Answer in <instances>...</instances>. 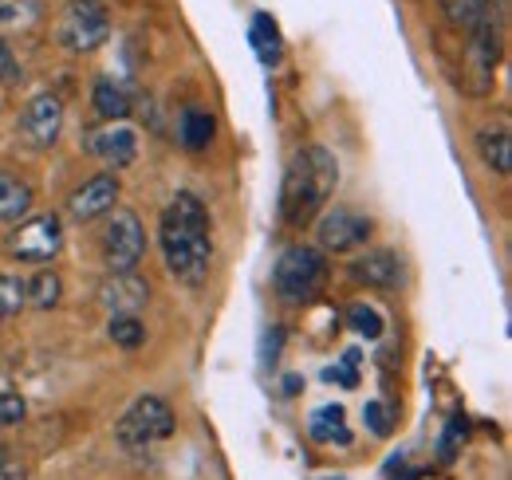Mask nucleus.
Returning a JSON list of instances; mask_svg holds the SVG:
<instances>
[{
	"label": "nucleus",
	"mask_w": 512,
	"mask_h": 480,
	"mask_svg": "<svg viewBox=\"0 0 512 480\" xmlns=\"http://www.w3.org/2000/svg\"><path fill=\"white\" fill-rule=\"evenodd\" d=\"M0 480H24V469L16 465V457L0 445Z\"/></svg>",
	"instance_id": "obj_31"
},
{
	"label": "nucleus",
	"mask_w": 512,
	"mask_h": 480,
	"mask_svg": "<svg viewBox=\"0 0 512 480\" xmlns=\"http://www.w3.org/2000/svg\"><path fill=\"white\" fill-rule=\"evenodd\" d=\"M52 40L71 56L99 52L111 40V8L103 0H67L52 24Z\"/></svg>",
	"instance_id": "obj_3"
},
{
	"label": "nucleus",
	"mask_w": 512,
	"mask_h": 480,
	"mask_svg": "<svg viewBox=\"0 0 512 480\" xmlns=\"http://www.w3.org/2000/svg\"><path fill=\"white\" fill-rule=\"evenodd\" d=\"M83 146L111 170H127L138 158V134L127 122H107V126H91V134L83 138Z\"/></svg>",
	"instance_id": "obj_12"
},
{
	"label": "nucleus",
	"mask_w": 512,
	"mask_h": 480,
	"mask_svg": "<svg viewBox=\"0 0 512 480\" xmlns=\"http://www.w3.org/2000/svg\"><path fill=\"white\" fill-rule=\"evenodd\" d=\"M24 418H28V402L20 394H0V429L20 425Z\"/></svg>",
	"instance_id": "obj_27"
},
{
	"label": "nucleus",
	"mask_w": 512,
	"mask_h": 480,
	"mask_svg": "<svg viewBox=\"0 0 512 480\" xmlns=\"http://www.w3.org/2000/svg\"><path fill=\"white\" fill-rule=\"evenodd\" d=\"M99 244H103L107 272H134L146 256V229H142L138 213L134 209H111Z\"/></svg>",
	"instance_id": "obj_7"
},
{
	"label": "nucleus",
	"mask_w": 512,
	"mask_h": 480,
	"mask_svg": "<svg viewBox=\"0 0 512 480\" xmlns=\"http://www.w3.org/2000/svg\"><path fill=\"white\" fill-rule=\"evenodd\" d=\"M497 60H501V28H497V16H489L469 32V44H465V87L473 95H489Z\"/></svg>",
	"instance_id": "obj_9"
},
{
	"label": "nucleus",
	"mask_w": 512,
	"mask_h": 480,
	"mask_svg": "<svg viewBox=\"0 0 512 480\" xmlns=\"http://www.w3.org/2000/svg\"><path fill=\"white\" fill-rule=\"evenodd\" d=\"M461 441H465V421L453 418V421L446 425V433H442V457H446V461H453V457H457Z\"/></svg>",
	"instance_id": "obj_29"
},
{
	"label": "nucleus",
	"mask_w": 512,
	"mask_h": 480,
	"mask_svg": "<svg viewBox=\"0 0 512 480\" xmlns=\"http://www.w3.org/2000/svg\"><path fill=\"white\" fill-rule=\"evenodd\" d=\"M64 300V280L52 268H40L32 280H24V303L36 311H52L56 303Z\"/></svg>",
	"instance_id": "obj_18"
},
{
	"label": "nucleus",
	"mask_w": 512,
	"mask_h": 480,
	"mask_svg": "<svg viewBox=\"0 0 512 480\" xmlns=\"http://www.w3.org/2000/svg\"><path fill=\"white\" fill-rule=\"evenodd\" d=\"M107 335H111V343L123 347V351H138V347L146 343V327H142L138 315H111Z\"/></svg>",
	"instance_id": "obj_23"
},
{
	"label": "nucleus",
	"mask_w": 512,
	"mask_h": 480,
	"mask_svg": "<svg viewBox=\"0 0 512 480\" xmlns=\"http://www.w3.org/2000/svg\"><path fill=\"white\" fill-rule=\"evenodd\" d=\"M323 378H339V386H359V351H347V359L339 362L335 370H327Z\"/></svg>",
	"instance_id": "obj_28"
},
{
	"label": "nucleus",
	"mask_w": 512,
	"mask_h": 480,
	"mask_svg": "<svg viewBox=\"0 0 512 480\" xmlns=\"http://www.w3.org/2000/svg\"><path fill=\"white\" fill-rule=\"evenodd\" d=\"M253 48H256V56H260V63H272L280 60V24L268 16V12H256L253 16Z\"/></svg>",
	"instance_id": "obj_22"
},
{
	"label": "nucleus",
	"mask_w": 512,
	"mask_h": 480,
	"mask_svg": "<svg viewBox=\"0 0 512 480\" xmlns=\"http://www.w3.org/2000/svg\"><path fill=\"white\" fill-rule=\"evenodd\" d=\"M91 103H95V115L103 122H127V115H130L127 87L115 83V79H99L95 91H91Z\"/></svg>",
	"instance_id": "obj_17"
},
{
	"label": "nucleus",
	"mask_w": 512,
	"mask_h": 480,
	"mask_svg": "<svg viewBox=\"0 0 512 480\" xmlns=\"http://www.w3.org/2000/svg\"><path fill=\"white\" fill-rule=\"evenodd\" d=\"M316 221H320V225H316L320 248L323 252H335V256H343V252H359L367 240L375 237V221H371L367 213L351 209V205L323 209Z\"/></svg>",
	"instance_id": "obj_8"
},
{
	"label": "nucleus",
	"mask_w": 512,
	"mask_h": 480,
	"mask_svg": "<svg viewBox=\"0 0 512 480\" xmlns=\"http://www.w3.org/2000/svg\"><path fill=\"white\" fill-rule=\"evenodd\" d=\"M24 307H28V303H24V280L0 272V323H4V319H16Z\"/></svg>",
	"instance_id": "obj_24"
},
{
	"label": "nucleus",
	"mask_w": 512,
	"mask_h": 480,
	"mask_svg": "<svg viewBox=\"0 0 512 480\" xmlns=\"http://www.w3.org/2000/svg\"><path fill=\"white\" fill-rule=\"evenodd\" d=\"M351 327L359 331V335H367V339H379L383 335V315L375 311V307H367V303H351Z\"/></svg>",
	"instance_id": "obj_25"
},
{
	"label": "nucleus",
	"mask_w": 512,
	"mask_h": 480,
	"mask_svg": "<svg viewBox=\"0 0 512 480\" xmlns=\"http://www.w3.org/2000/svg\"><path fill=\"white\" fill-rule=\"evenodd\" d=\"M446 20L461 32H473L477 24H485L493 16V0H438Z\"/></svg>",
	"instance_id": "obj_19"
},
{
	"label": "nucleus",
	"mask_w": 512,
	"mask_h": 480,
	"mask_svg": "<svg viewBox=\"0 0 512 480\" xmlns=\"http://www.w3.org/2000/svg\"><path fill=\"white\" fill-rule=\"evenodd\" d=\"M32 209V189L0 170V221H20Z\"/></svg>",
	"instance_id": "obj_20"
},
{
	"label": "nucleus",
	"mask_w": 512,
	"mask_h": 480,
	"mask_svg": "<svg viewBox=\"0 0 512 480\" xmlns=\"http://www.w3.org/2000/svg\"><path fill=\"white\" fill-rule=\"evenodd\" d=\"M8 256L16 264H52L64 248V225L56 213H40V217H20V225L4 240Z\"/></svg>",
	"instance_id": "obj_6"
},
{
	"label": "nucleus",
	"mask_w": 512,
	"mask_h": 480,
	"mask_svg": "<svg viewBox=\"0 0 512 480\" xmlns=\"http://www.w3.org/2000/svg\"><path fill=\"white\" fill-rule=\"evenodd\" d=\"M213 130H217L213 115H209V111H197V107H190V111L182 115L178 138H182V146H186V150H205V146L213 142Z\"/></svg>",
	"instance_id": "obj_21"
},
{
	"label": "nucleus",
	"mask_w": 512,
	"mask_h": 480,
	"mask_svg": "<svg viewBox=\"0 0 512 480\" xmlns=\"http://www.w3.org/2000/svg\"><path fill=\"white\" fill-rule=\"evenodd\" d=\"M24 79V71H20V63L12 56V48H8V40H0V83H20Z\"/></svg>",
	"instance_id": "obj_30"
},
{
	"label": "nucleus",
	"mask_w": 512,
	"mask_h": 480,
	"mask_svg": "<svg viewBox=\"0 0 512 480\" xmlns=\"http://www.w3.org/2000/svg\"><path fill=\"white\" fill-rule=\"evenodd\" d=\"M60 130H64V103L60 95H36L28 99V107L20 111V138L36 150H48L60 142Z\"/></svg>",
	"instance_id": "obj_10"
},
{
	"label": "nucleus",
	"mask_w": 512,
	"mask_h": 480,
	"mask_svg": "<svg viewBox=\"0 0 512 480\" xmlns=\"http://www.w3.org/2000/svg\"><path fill=\"white\" fill-rule=\"evenodd\" d=\"M351 276H355L359 284H367V288L394 292V288H402V284H406V264H402V256H398V252L379 248V252L359 256V260L351 264Z\"/></svg>",
	"instance_id": "obj_14"
},
{
	"label": "nucleus",
	"mask_w": 512,
	"mask_h": 480,
	"mask_svg": "<svg viewBox=\"0 0 512 480\" xmlns=\"http://www.w3.org/2000/svg\"><path fill=\"white\" fill-rule=\"evenodd\" d=\"M477 154L489 170H497L501 178L512 174V134L509 126H485L477 130Z\"/></svg>",
	"instance_id": "obj_15"
},
{
	"label": "nucleus",
	"mask_w": 512,
	"mask_h": 480,
	"mask_svg": "<svg viewBox=\"0 0 512 480\" xmlns=\"http://www.w3.org/2000/svg\"><path fill=\"white\" fill-rule=\"evenodd\" d=\"M308 433L320 441V445H351V425L343 406H320L312 418H308Z\"/></svg>",
	"instance_id": "obj_16"
},
{
	"label": "nucleus",
	"mask_w": 512,
	"mask_h": 480,
	"mask_svg": "<svg viewBox=\"0 0 512 480\" xmlns=\"http://www.w3.org/2000/svg\"><path fill=\"white\" fill-rule=\"evenodd\" d=\"M119 193H123V185H119L115 174H95V178H87L71 197H67V213H71V221H79V225L99 221V217H107V213L119 205Z\"/></svg>",
	"instance_id": "obj_11"
},
{
	"label": "nucleus",
	"mask_w": 512,
	"mask_h": 480,
	"mask_svg": "<svg viewBox=\"0 0 512 480\" xmlns=\"http://www.w3.org/2000/svg\"><path fill=\"white\" fill-rule=\"evenodd\" d=\"M99 303L111 315H138L150 303V284L142 276H134V272H111L99 284Z\"/></svg>",
	"instance_id": "obj_13"
},
{
	"label": "nucleus",
	"mask_w": 512,
	"mask_h": 480,
	"mask_svg": "<svg viewBox=\"0 0 512 480\" xmlns=\"http://www.w3.org/2000/svg\"><path fill=\"white\" fill-rule=\"evenodd\" d=\"M174 433V410L166 398L158 394H142L127 406V414L115 425V441L127 449V453H146L162 441H170Z\"/></svg>",
	"instance_id": "obj_5"
},
{
	"label": "nucleus",
	"mask_w": 512,
	"mask_h": 480,
	"mask_svg": "<svg viewBox=\"0 0 512 480\" xmlns=\"http://www.w3.org/2000/svg\"><path fill=\"white\" fill-rule=\"evenodd\" d=\"M363 421H367V429H371L375 437H390V433H394V414H390L386 402H367Z\"/></svg>",
	"instance_id": "obj_26"
},
{
	"label": "nucleus",
	"mask_w": 512,
	"mask_h": 480,
	"mask_svg": "<svg viewBox=\"0 0 512 480\" xmlns=\"http://www.w3.org/2000/svg\"><path fill=\"white\" fill-rule=\"evenodd\" d=\"M323 284H327V260L320 248H312V244L284 248V256L276 260V272H272V288L280 300L304 307L320 296Z\"/></svg>",
	"instance_id": "obj_4"
},
{
	"label": "nucleus",
	"mask_w": 512,
	"mask_h": 480,
	"mask_svg": "<svg viewBox=\"0 0 512 480\" xmlns=\"http://www.w3.org/2000/svg\"><path fill=\"white\" fill-rule=\"evenodd\" d=\"M158 240H162V260L170 268V276L186 288H201L209 280V264H213V229H209V209L205 201L178 189L170 197V205L162 209V225H158Z\"/></svg>",
	"instance_id": "obj_1"
},
{
	"label": "nucleus",
	"mask_w": 512,
	"mask_h": 480,
	"mask_svg": "<svg viewBox=\"0 0 512 480\" xmlns=\"http://www.w3.org/2000/svg\"><path fill=\"white\" fill-rule=\"evenodd\" d=\"M339 185V158L312 142V146H300L284 170V185H280V217L284 225L292 229H304L320 217L331 201Z\"/></svg>",
	"instance_id": "obj_2"
}]
</instances>
